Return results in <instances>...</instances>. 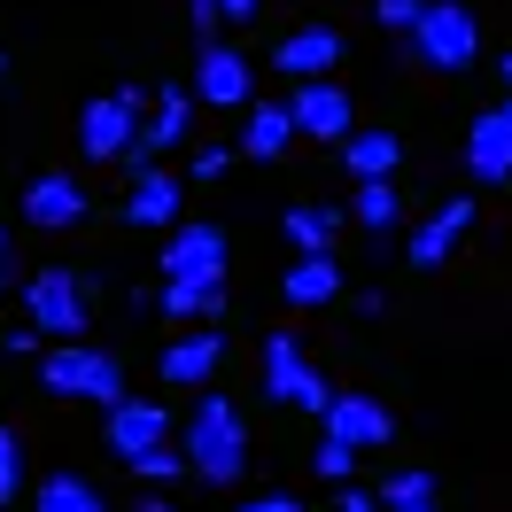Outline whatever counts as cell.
Returning <instances> with one entry per match:
<instances>
[{
    "instance_id": "6da1fadb",
    "label": "cell",
    "mask_w": 512,
    "mask_h": 512,
    "mask_svg": "<svg viewBox=\"0 0 512 512\" xmlns=\"http://www.w3.org/2000/svg\"><path fill=\"white\" fill-rule=\"evenodd\" d=\"M179 443H187V458H194V481L233 489L241 466H249V419H241V404H225V396H202Z\"/></svg>"
},
{
    "instance_id": "7a4b0ae2",
    "label": "cell",
    "mask_w": 512,
    "mask_h": 512,
    "mask_svg": "<svg viewBox=\"0 0 512 512\" xmlns=\"http://www.w3.org/2000/svg\"><path fill=\"white\" fill-rule=\"evenodd\" d=\"M39 388L47 396H78V404H125V365L109 350H86V342H55L39 357Z\"/></svg>"
},
{
    "instance_id": "3957f363",
    "label": "cell",
    "mask_w": 512,
    "mask_h": 512,
    "mask_svg": "<svg viewBox=\"0 0 512 512\" xmlns=\"http://www.w3.org/2000/svg\"><path fill=\"white\" fill-rule=\"evenodd\" d=\"M264 396H280V404H295V412H319L326 419V404H334L342 388L311 365V350H303L295 334H272V342H264Z\"/></svg>"
},
{
    "instance_id": "277c9868",
    "label": "cell",
    "mask_w": 512,
    "mask_h": 512,
    "mask_svg": "<svg viewBox=\"0 0 512 512\" xmlns=\"http://www.w3.org/2000/svg\"><path fill=\"white\" fill-rule=\"evenodd\" d=\"M404 47L427 70H466L481 55V24H474V8H458V0H427V16H419V32Z\"/></svg>"
},
{
    "instance_id": "5b68a950",
    "label": "cell",
    "mask_w": 512,
    "mask_h": 512,
    "mask_svg": "<svg viewBox=\"0 0 512 512\" xmlns=\"http://www.w3.org/2000/svg\"><path fill=\"white\" fill-rule=\"evenodd\" d=\"M140 125H148V117H140V94H132V86L125 94H94L78 109V148L94 163H125L132 148H140Z\"/></svg>"
},
{
    "instance_id": "8992f818",
    "label": "cell",
    "mask_w": 512,
    "mask_h": 512,
    "mask_svg": "<svg viewBox=\"0 0 512 512\" xmlns=\"http://www.w3.org/2000/svg\"><path fill=\"white\" fill-rule=\"evenodd\" d=\"M24 319H32L39 334H55V342H78V334H86V288L70 280V264H47V272L24 280Z\"/></svg>"
},
{
    "instance_id": "52a82bcc",
    "label": "cell",
    "mask_w": 512,
    "mask_h": 512,
    "mask_svg": "<svg viewBox=\"0 0 512 512\" xmlns=\"http://www.w3.org/2000/svg\"><path fill=\"white\" fill-rule=\"evenodd\" d=\"M194 101H210V109H249L256 101V63L241 47H194Z\"/></svg>"
},
{
    "instance_id": "ba28073f",
    "label": "cell",
    "mask_w": 512,
    "mask_h": 512,
    "mask_svg": "<svg viewBox=\"0 0 512 512\" xmlns=\"http://www.w3.org/2000/svg\"><path fill=\"white\" fill-rule=\"evenodd\" d=\"M326 435H334V443H350L357 458H365V450L396 443V412H388L381 396H357V388H342V396L326 404Z\"/></svg>"
},
{
    "instance_id": "9c48e42d",
    "label": "cell",
    "mask_w": 512,
    "mask_h": 512,
    "mask_svg": "<svg viewBox=\"0 0 512 512\" xmlns=\"http://www.w3.org/2000/svg\"><path fill=\"white\" fill-rule=\"evenodd\" d=\"M163 280H225V233L202 218H179L171 241H163Z\"/></svg>"
},
{
    "instance_id": "30bf717a",
    "label": "cell",
    "mask_w": 512,
    "mask_h": 512,
    "mask_svg": "<svg viewBox=\"0 0 512 512\" xmlns=\"http://www.w3.org/2000/svg\"><path fill=\"white\" fill-rule=\"evenodd\" d=\"M334 63H342V32H334V24H295V32L272 47V70H288L295 86L326 78Z\"/></svg>"
},
{
    "instance_id": "8fae6325",
    "label": "cell",
    "mask_w": 512,
    "mask_h": 512,
    "mask_svg": "<svg viewBox=\"0 0 512 512\" xmlns=\"http://www.w3.org/2000/svg\"><path fill=\"white\" fill-rule=\"evenodd\" d=\"M187 117H194V94L187 86H163V94L148 101V125H140V148L125 156V171H148L163 148H179V140H187Z\"/></svg>"
},
{
    "instance_id": "7c38bea8",
    "label": "cell",
    "mask_w": 512,
    "mask_h": 512,
    "mask_svg": "<svg viewBox=\"0 0 512 512\" xmlns=\"http://www.w3.org/2000/svg\"><path fill=\"white\" fill-rule=\"evenodd\" d=\"M466 233H474V194H450L443 210H435V218L412 233V264H419V272H443L450 256H458V241H466Z\"/></svg>"
},
{
    "instance_id": "4fadbf2b",
    "label": "cell",
    "mask_w": 512,
    "mask_h": 512,
    "mask_svg": "<svg viewBox=\"0 0 512 512\" xmlns=\"http://www.w3.org/2000/svg\"><path fill=\"white\" fill-rule=\"evenodd\" d=\"M295 125L311 132V140H350L357 132V109H350V94L334 86V78H311V86H295Z\"/></svg>"
},
{
    "instance_id": "5bb4252c",
    "label": "cell",
    "mask_w": 512,
    "mask_h": 512,
    "mask_svg": "<svg viewBox=\"0 0 512 512\" xmlns=\"http://www.w3.org/2000/svg\"><path fill=\"white\" fill-rule=\"evenodd\" d=\"M156 443H171V412L163 404H148V396H125V404H109V450L117 458H140V450H156Z\"/></svg>"
},
{
    "instance_id": "9a60e30c",
    "label": "cell",
    "mask_w": 512,
    "mask_h": 512,
    "mask_svg": "<svg viewBox=\"0 0 512 512\" xmlns=\"http://www.w3.org/2000/svg\"><path fill=\"white\" fill-rule=\"evenodd\" d=\"M218 357H225V334L218 326H194V334H179V342L156 357V373L171 388H202V381H218Z\"/></svg>"
},
{
    "instance_id": "2e32d148",
    "label": "cell",
    "mask_w": 512,
    "mask_h": 512,
    "mask_svg": "<svg viewBox=\"0 0 512 512\" xmlns=\"http://www.w3.org/2000/svg\"><path fill=\"white\" fill-rule=\"evenodd\" d=\"M466 171H474L481 187H505L512 179V117L505 109H481L474 132H466Z\"/></svg>"
},
{
    "instance_id": "e0dca14e",
    "label": "cell",
    "mask_w": 512,
    "mask_h": 512,
    "mask_svg": "<svg viewBox=\"0 0 512 512\" xmlns=\"http://www.w3.org/2000/svg\"><path fill=\"white\" fill-rule=\"evenodd\" d=\"M179 194H187V187H179L163 163L132 171V179H125V225H163V233H171V225H179Z\"/></svg>"
},
{
    "instance_id": "ac0fdd59",
    "label": "cell",
    "mask_w": 512,
    "mask_h": 512,
    "mask_svg": "<svg viewBox=\"0 0 512 512\" xmlns=\"http://www.w3.org/2000/svg\"><path fill=\"white\" fill-rule=\"evenodd\" d=\"M288 140H303V125H295V109H288V101H256L249 117H241V132H233V148H241L249 163L288 156Z\"/></svg>"
},
{
    "instance_id": "d6986e66",
    "label": "cell",
    "mask_w": 512,
    "mask_h": 512,
    "mask_svg": "<svg viewBox=\"0 0 512 512\" xmlns=\"http://www.w3.org/2000/svg\"><path fill=\"white\" fill-rule=\"evenodd\" d=\"M24 218L47 225V233H63V225L86 218V187H78L70 171H39L32 187H24Z\"/></svg>"
},
{
    "instance_id": "ffe728a7",
    "label": "cell",
    "mask_w": 512,
    "mask_h": 512,
    "mask_svg": "<svg viewBox=\"0 0 512 512\" xmlns=\"http://www.w3.org/2000/svg\"><path fill=\"white\" fill-rule=\"evenodd\" d=\"M280 295H288L295 311H319V303H334V295H342V256H295L288 280H280Z\"/></svg>"
},
{
    "instance_id": "44dd1931",
    "label": "cell",
    "mask_w": 512,
    "mask_h": 512,
    "mask_svg": "<svg viewBox=\"0 0 512 512\" xmlns=\"http://www.w3.org/2000/svg\"><path fill=\"white\" fill-rule=\"evenodd\" d=\"M280 233H288L295 256H334V233H342V218L326 210V202H288L280 210Z\"/></svg>"
},
{
    "instance_id": "7402d4cb",
    "label": "cell",
    "mask_w": 512,
    "mask_h": 512,
    "mask_svg": "<svg viewBox=\"0 0 512 512\" xmlns=\"http://www.w3.org/2000/svg\"><path fill=\"white\" fill-rule=\"evenodd\" d=\"M342 163H350V179H396L404 140H396V132H350V140H342Z\"/></svg>"
},
{
    "instance_id": "603a6c76",
    "label": "cell",
    "mask_w": 512,
    "mask_h": 512,
    "mask_svg": "<svg viewBox=\"0 0 512 512\" xmlns=\"http://www.w3.org/2000/svg\"><path fill=\"white\" fill-rule=\"evenodd\" d=\"M156 303H163V319H187V326L202 319V326H210L225 311V280H163Z\"/></svg>"
},
{
    "instance_id": "cb8c5ba5",
    "label": "cell",
    "mask_w": 512,
    "mask_h": 512,
    "mask_svg": "<svg viewBox=\"0 0 512 512\" xmlns=\"http://www.w3.org/2000/svg\"><path fill=\"white\" fill-rule=\"evenodd\" d=\"M350 218L365 225V233H396V225H404V194H396V179H357Z\"/></svg>"
},
{
    "instance_id": "d4e9b609",
    "label": "cell",
    "mask_w": 512,
    "mask_h": 512,
    "mask_svg": "<svg viewBox=\"0 0 512 512\" xmlns=\"http://www.w3.org/2000/svg\"><path fill=\"white\" fill-rule=\"evenodd\" d=\"M32 512H109V505H101V489L86 474H47L32 489Z\"/></svg>"
},
{
    "instance_id": "484cf974",
    "label": "cell",
    "mask_w": 512,
    "mask_h": 512,
    "mask_svg": "<svg viewBox=\"0 0 512 512\" xmlns=\"http://www.w3.org/2000/svg\"><path fill=\"white\" fill-rule=\"evenodd\" d=\"M381 505H388V512H435V474H427V466L388 474V481H381Z\"/></svg>"
},
{
    "instance_id": "4316f807",
    "label": "cell",
    "mask_w": 512,
    "mask_h": 512,
    "mask_svg": "<svg viewBox=\"0 0 512 512\" xmlns=\"http://www.w3.org/2000/svg\"><path fill=\"white\" fill-rule=\"evenodd\" d=\"M132 474L140 481H179V474H194V458H187V443H156V450L132 458Z\"/></svg>"
},
{
    "instance_id": "83f0119b",
    "label": "cell",
    "mask_w": 512,
    "mask_h": 512,
    "mask_svg": "<svg viewBox=\"0 0 512 512\" xmlns=\"http://www.w3.org/2000/svg\"><path fill=\"white\" fill-rule=\"evenodd\" d=\"M16 497H24V435L0 427V505H16Z\"/></svg>"
},
{
    "instance_id": "f1b7e54d",
    "label": "cell",
    "mask_w": 512,
    "mask_h": 512,
    "mask_svg": "<svg viewBox=\"0 0 512 512\" xmlns=\"http://www.w3.org/2000/svg\"><path fill=\"white\" fill-rule=\"evenodd\" d=\"M311 474H319V481H350V474H357V450L334 443V435H319V450H311Z\"/></svg>"
},
{
    "instance_id": "f546056e",
    "label": "cell",
    "mask_w": 512,
    "mask_h": 512,
    "mask_svg": "<svg viewBox=\"0 0 512 512\" xmlns=\"http://www.w3.org/2000/svg\"><path fill=\"white\" fill-rule=\"evenodd\" d=\"M419 16H427V0H373V24H381V32H396V39H412Z\"/></svg>"
},
{
    "instance_id": "4dcf8cb0",
    "label": "cell",
    "mask_w": 512,
    "mask_h": 512,
    "mask_svg": "<svg viewBox=\"0 0 512 512\" xmlns=\"http://www.w3.org/2000/svg\"><path fill=\"white\" fill-rule=\"evenodd\" d=\"M187 24H194V47H210L218 24H225V8H218V0H187Z\"/></svg>"
},
{
    "instance_id": "1f68e13d",
    "label": "cell",
    "mask_w": 512,
    "mask_h": 512,
    "mask_svg": "<svg viewBox=\"0 0 512 512\" xmlns=\"http://www.w3.org/2000/svg\"><path fill=\"white\" fill-rule=\"evenodd\" d=\"M233 156H241V148H202V156H194V179H225Z\"/></svg>"
},
{
    "instance_id": "d6a6232c",
    "label": "cell",
    "mask_w": 512,
    "mask_h": 512,
    "mask_svg": "<svg viewBox=\"0 0 512 512\" xmlns=\"http://www.w3.org/2000/svg\"><path fill=\"white\" fill-rule=\"evenodd\" d=\"M8 357H39V326H16V334H8Z\"/></svg>"
},
{
    "instance_id": "836d02e7",
    "label": "cell",
    "mask_w": 512,
    "mask_h": 512,
    "mask_svg": "<svg viewBox=\"0 0 512 512\" xmlns=\"http://www.w3.org/2000/svg\"><path fill=\"white\" fill-rule=\"evenodd\" d=\"M334 512H388V505H381V497H365V489H342V505H334Z\"/></svg>"
},
{
    "instance_id": "e575fe53",
    "label": "cell",
    "mask_w": 512,
    "mask_h": 512,
    "mask_svg": "<svg viewBox=\"0 0 512 512\" xmlns=\"http://www.w3.org/2000/svg\"><path fill=\"white\" fill-rule=\"evenodd\" d=\"M241 512H303V505H295V497H280V489H272V497H249V505H241Z\"/></svg>"
},
{
    "instance_id": "d590c367",
    "label": "cell",
    "mask_w": 512,
    "mask_h": 512,
    "mask_svg": "<svg viewBox=\"0 0 512 512\" xmlns=\"http://www.w3.org/2000/svg\"><path fill=\"white\" fill-rule=\"evenodd\" d=\"M225 8V24H256V8H264V0H218Z\"/></svg>"
},
{
    "instance_id": "8d00e7d4",
    "label": "cell",
    "mask_w": 512,
    "mask_h": 512,
    "mask_svg": "<svg viewBox=\"0 0 512 512\" xmlns=\"http://www.w3.org/2000/svg\"><path fill=\"white\" fill-rule=\"evenodd\" d=\"M0 288H8V233H0Z\"/></svg>"
},
{
    "instance_id": "74e56055",
    "label": "cell",
    "mask_w": 512,
    "mask_h": 512,
    "mask_svg": "<svg viewBox=\"0 0 512 512\" xmlns=\"http://www.w3.org/2000/svg\"><path fill=\"white\" fill-rule=\"evenodd\" d=\"M497 70H505V94H512V55H505V63H497Z\"/></svg>"
},
{
    "instance_id": "f35d334b",
    "label": "cell",
    "mask_w": 512,
    "mask_h": 512,
    "mask_svg": "<svg viewBox=\"0 0 512 512\" xmlns=\"http://www.w3.org/2000/svg\"><path fill=\"white\" fill-rule=\"evenodd\" d=\"M0 70H8V47H0Z\"/></svg>"
},
{
    "instance_id": "ab89813d",
    "label": "cell",
    "mask_w": 512,
    "mask_h": 512,
    "mask_svg": "<svg viewBox=\"0 0 512 512\" xmlns=\"http://www.w3.org/2000/svg\"><path fill=\"white\" fill-rule=\"evenodd\" d=\"M505 117H512V94H505Z\"/></svg>"
},
{
    "instance_id": "60d3db41",
    "label": "cell",
    "mask_w": 512,
    "mask_h": 512,
    "mask_svg": "<svg viewBox=\"0 0 512 512\" xmlns=\"http://www.w3.org/2000/svg\"><path fill=\"white\" fill-rule=\"evenodd\" d=\"M303 512H311V505H303Z\"/></svg>"
}]
</instances>
